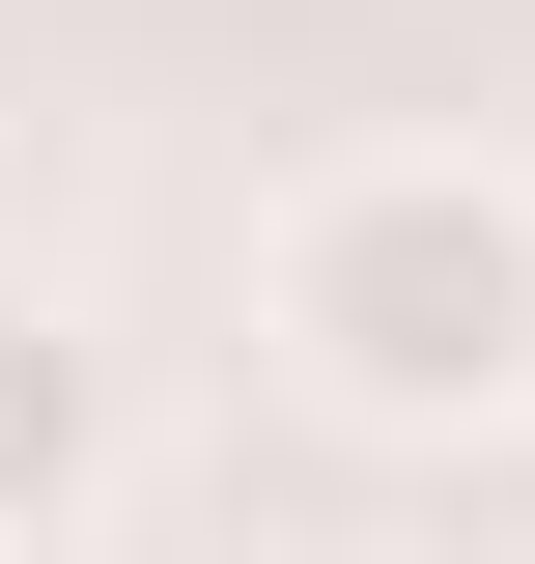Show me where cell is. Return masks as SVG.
Masks as SVG:
<instances>
[{
  "label": "cell",
  "mask_w": 535,
  "mask_h": 564,
  "mask_svg": "<svg viewBox=\"0 0 535 564\" xmlns=\"http://www.w3.org/2000/svg\"><path fill=\"white\" fill-rule=\"evenodd\" d=\"M113 508H141V367L57 282H0V536H113Z\"/></svg>",
  "instance_id": "7a4b0ae2"
},
{
  "label": "cell",
  "mask_w": 535,
  "mask_h": 564,
  "mask_svg": "<svg viewBox=\"0 0 535 564\" xmlns=\"http://www.w3.org/2000/svg\"><path fill=\"white\" fill-rule=\"evenodd\" d=\"M254 339H282V395H338L367 452L535 423V170L507 141H367V170H310L282 254H254Z\"/></svg>",
  "instance_id": "6da1fadb"
}]
</instances>
